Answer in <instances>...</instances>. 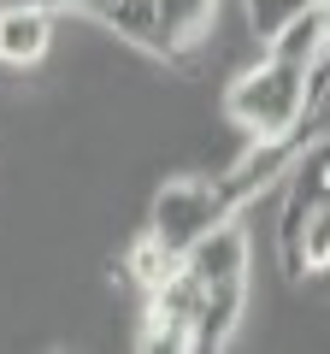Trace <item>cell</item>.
Returning <instances> with one entry per match:
<instances>
[{"instance_id":"cell-16","label":"cell","mask_w":330,"mask_h":354,"mask_svg":"<svg viewBox=\"0 0 330 354\" xmlns=\"http://www.w3.org/2000/svg\"><path fill=\"white\" fill-rule=\"evenodd\" d=\"M318 18H324V41H330V0H318Z\"/></svg>"},{"instance_id":"cell-15","label":"cell","mask_w":330,"mask_h":354,"mask_svg":"<svg viewBox=\"0 0 330 354\" xmlns=\"http://www.w3.org/2000/svg\"><path fill=\"white\" fill-rule=\"evenodd\" d=\"M77 6H89V12H95V18H101V12H106V6H113V0H77Z\"/></svg>"},{"instance_id":"cell-13","label":"cell","mask_w":330,"mask_h":354,"mask_svg":"<svg viewBox=\"0 0 330 354\" xmlns=\"http://www.w3.org/2000/svg\"><path fill=\"white\" fill-rule=\"evenodd\" d=\"M318 0H248V24H254V36H278L289 18H301V12H313Z\"/></svg>"},{"instance_id":"cell-6","label":"cell","mask_w":330,"mask_h":354,"mask_svg":"<svg viewBox=\"0 0 330 354\" xmlns=\"http://www.w3.org/2000/svg\"><path fill=\"white\" fill-rule=\"evenodd\" d=\"M183 266H189L201 283H218V278H248V230L242 225H213L201 242H195L189 254H183Z\"/></svg>"},{"instance_id":"cell-9","label":"cell","mask_w":330,"mask_h":354,"mask_svg":"<svg viewBox=\"0 0 330 354\" xmlns=\"http://www.w3.org/2000/svg\"><path fill=\"white\" fill-rule=\"evenodd\" d=\"M48 36H53V24H48L41 6H6V12H0V59L6 65L41 59V53H48Z\"/></svg>"},{"instance_id":"cell-7","label":"cell","mask_w":330,"mask_h":354,"mask_svg":"<svg viewBox=\"0 0 330 354\" xmlns=\"http://www.w3.org/2000/svg\"><path fill=\"white\" fill-rule=\"evenodd\" d=\"M101 24H113L118 36L142 41V48H153V53H177L183 48V41L171 36V24H165L159 0H113V6L101 12Z\"/></svg>"},{"instance_id":"cell-3","label":"cell","mask_w":330,"mask_h":354,"mask_svg":"<svg viewBox=\"0 0 330 354\" xmlns=\"http://www.w3.org/2000/svg\"><path fill=\"white\" fill-rule=\"evenodd\" d=\"M206 283L195 278L189 266H177L159 290H148V330H142V348L148 354H183L189 348V325H195V307H201Z\"/></svg>"},{"instance_id":"cell-2","label":"cell","mask_w":330,"mask_h":354,"mask_svg":"<svg viewBox=\"0 0 330 354\" xmlns=\"http://www.w3.org/2000/svg\"><path fill=\"white\" fill-rule=\"evenodd\" d=\"M224 218H236V213H230V201L218 195L213 177H171V183L153 195L148 236L183 260V254H189V248H195V242H201L213 225H224Z\"/></svg>"},{"instance_id":"cell-1","label":"cell","mask_w":330,"mask_h":354,"mask_svg":"<svg viewBox=\"0 0 330 354\" xmlns=\"http://www.w3.org/2000/svg\"><path fill=\"white\" fill-rule=\"evenodd\" d=\"M224 118L248 136H295L307 118V65L295 59H260L224 88Z\"/></svg>"},{"instance_id":"cell-12","label":"cell","mask_w":330,"mask_h":354,"mask_svg":"<svg viewBox=\"0 0 330 354\" xmlns=\"http://www.w3.org/2000/svg\"><path fill=\"white\" fill-rule=\"evenodd\" d=\"M159 12H165V24H171V36L189 48V41L206 36V24H213V12H218V0H159Z\"/></svg>"},{"instance_id":"cell-8","label":"cell","mask_w":330,"mask_h":354,"mask_svg":"<svg viewBox=\"0 0 330 354\" xmlns=\"http://www.w3.org/2000/svg\"><path fill=\"white\" fill-rule=\"evenodd\" d=\"M324 195H330V136H318V142H307V148L295 153L283 207H289V213H301V218H313V207L324 201Z\"/></svg>"},{"instance_id":"cell-10","label":"cell","mask_w":330,"mask_h":354,"mask_svg":"<svg viewBox=\"0 0 330 354\" xmlns=\"http://www.w3.org/2000/svg\"><path fill=\"white\" fill-rule=\"evenodd\" d=\"M324 48H330V41H324V18H318V6L301 12V18H289V24L271 36V53H278V59H295V65H313Z\"/></svg>"},{"instance_id":"cell-4","label":"cell","mask_w":330,"mask_h":354,"mask_svg":"<svg viewBox=\"0 0 330 354\" xmlns=\"http://www.w3.org/2000/svg\"><path fill=\"white\" fill-rule=\"evenodd\" d=\"M295 153H301V142H295V136H254V148L242 153L230 171H218V177H213L218 195L230 201V213H242V207L254 201V195H266L278 177H289Z\"/></svg>"},{"instance_id":"cell-11","label":"cell","mask_w":330,"mask_h":354,"mask_svg":"<svg viewBox=\"0 0 330 354\" xmlns=\"http://www.w3.org/2000/svg\"><path fill=\"white\" fill-rule=\"evenodd\" d=\"M177 266H183V260H177V254H171V248H159V242H153V236H142L136 248H130L124 272H130V283H136V290L148 295V290H159V283L171 278Z\"/></svg>"},{"instance_id":"cell-14","label":"cell","mask_w":330,"mask_h":354,"mask_svg":"<svg viewBox=\"0 0 330 354\" xmlns=\"http://www.w3.org/2000/svg\"><path fill=\"white\" fill-rule=\"evenodd\" d=\"M6 6H41V12H53V6H77V0H6Z\"/></svg>"},{"instance_id":"cell-5","label":"cell","mask_w":330,"mask_h":354,"mask_svg":"<svg viewBox=\"0 0 330 354\" xmlns=\"http://www.w3.org/2000/svg\"><path fill=\"white\" fill-rule=\"evenodd\" d=\"M248 313V278H218L201 290V307H195V325H189V354L206 348H224L236 337V319Z\"/></svg>"}]
</instances>
